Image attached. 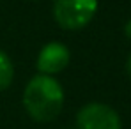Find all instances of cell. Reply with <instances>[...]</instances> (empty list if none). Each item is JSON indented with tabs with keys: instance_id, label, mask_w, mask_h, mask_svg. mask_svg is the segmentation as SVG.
Here are the masks:
<instances>
[{
	"instance_id": "cell-1",
	"label": "cell",
	"mask_w": 131,
	"mask_h": 129,
	"mask_svg": "<svg viewBox=\"0 0 131 129\" xmlns=\"http://www.w3.org/2000/svg\"><path fill=\"white\" fill-rule=\"evenodd\" d=\"M23 106L36 122H51L62 111L64 90L55 78L37 74L23 90Z\"/></svg>"
},
{
	"instance_id": "cell-2",
	"label": "cell",
	"mask_w": 131,
	"mask_h": 129,
	"mask_svg": "<svg viewBox=\"0 0 131 129\" xmlns=\"http://www.w3.org/2000/svg\"><path fill=\"white\" fill-rule=\"evenodd\" d=\"M97 11V0H55V21L66 30H78L90 23Z\"/></svg>"
},
{
	"instance_id": "cell-3",
	"label": "cell",
	"mask_w": 131,
	"mask_h": 129,
	"mask_svg": "<svg viewBox=\"0 0 131 129\" xmlns=\"http://www.w3.org/2000/svg\"><path fill=\"white\" fill-rule=\"evenodd\" d=\"M78 129H122L119 113L108 104L89 103L80 108L76 115Z\"/></svg>"
},
{
	"instance_id": "cell-4",
	"label": "cell",
	"mask_w": 131,
	"mask_h": 129,
	"mask_svg": "<svg viewBox=\"0 0 131 129\" xmlns=\"http://www.w3.org/2000/svg\"><path fill=\"white\" fill-rule=\"evenodd\" d=\"M69 60H71L69 50L62 43H48L37 57V69L44 76H51L64 71Z\"/></svg>"
},
{
	"instance_id": "cell-5",
	"label": "cell",
	"mask_w": 131,
	"mask_h": 129,
	"mask_svg": "<svg viewBox=\"0 0 131 129\" xmlns=\"http://www.w3.org/2000/svg\"><path fill=\"white\" fill-rule=\"evenodd\" d=\"M13 78H14L13 62H11V58L4 51H0V92H4L13 83Z\"/></svg>"
},
{
	"instance_id": "cell-6",
	"label": "cell",
	"mask_w": 131,
	"mask_h": 129,
	"mask_svg": "<svg viewBox=\"0 0 131 129\" xmlns=\"http://www.w3.org/2000/svg\"><path fill=\"white\" fill-rule=\"evenodd\" d=\"M124 34H126V37L131 41V18L128 20V23H126V27H124Z\"/></svg>"
},
{
	"instance_id": "cell-7",
	"label": "cell",
	"mask_w": 131,
	"mask_h": 129,
	"mask_svg": "<svg viewBox=\"0 0 131 129\" xmlns=\"http://www.w3.org/2000/svg\"><path fill=\"white\" fill-rule=\"evenodd\" d=\"M126 73H128V76L131 78V55L128 57V60H126Z\"/></svg>"
}]
</instances>
